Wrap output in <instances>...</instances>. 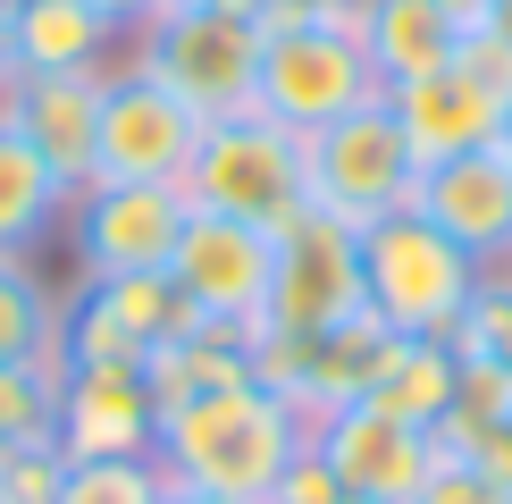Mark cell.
Listing matches in <instances>:
<instances>
[{
    "instance_id": "6da1fadb",
    "label": "cell",
    "mask_w": 512,
    "mask_h": 504,
    "mask_svg": "<svg viewBox=\"0 0 512 504\" xmlns=\"http://www.w3.org/2000/svg\"><path fill=\"white\" fill-rule=\"evenodd\" d=\"M311 420L294 404H277L269 387H236V395H210V404H185L160 420V479L202 496H236V504H269L277 471L303 454Z\"/></svg>"
},
{
    "instance_id": "7a4b0ae2",
    "label": "cell",
    "mask_w": 512,
    "mask_h": 504,
    "mask_svg": "<svg viewBox=\"0 0 512 504\" xmlns=\"http://www.w3.org/2000/svg\"><path fill=\"white\" fill-rule=\"evenodd\" d=\"M353 244H361V311L387 336H454L462 303L487 278L471 252L445 227H429L420 210H395V219L361 227Z\"/></svg>"
},
{
    "instance_id": "3957f363",
    "label": "cell",
    "mask_w": 512,
    "mask_h": 504,
    "mask_svg": "<svg viewBox=\"0 0 512 504\" xmlns=\"http://www.w3.org/2000/svg\"><path fill=\"white\" fill-rule=\"evenodd\" d=\"M185 202L210 210V219H244L261 236H286L294 219L311 210L303 185V135H286L261 110L210 118L194 143V168H185Z\"/></svg>"
},
{
    "instance_id": "277c9868",
    "label": "cell",
    "mask_w": 512,
    "mask_h": 504,
    "mask_svg": "<svg viewBox=\"0 0 512 504\" xmlns=\"http://www.w3.org/2000/svg\"><path fill=\"white\" fill-rule=\"evenodd\" d=\"M261 42L269 26L252 9H160L135 42V68L168 84L202 126L252 110V84H261Z\"/></svg>"
},
{
    "instance_id": "5b68a950",
    "label": "cell",
    "mask_w": 512,
    "mask_h": 504,
    "mask_svg": "<svg viewBox=\"0 0 512 504\" xmlns=\"http://www.w3.org/2000/svg\"><path fill=\"white\" fill-rule=\"evenodd\" d=\"M303 185H311V210H328L336 227L361 236V227H378V219H395V210L420 202V160L403 143L395 110L370 101V110L303 135Z\"/></svg>"
},
{
    "instance_id": "8992f818",
    "label": "cell",
    "mask_w": 512,
    "mask_h": 504,
    "mask_svg": "<svg viewBox=\"0 0 512 504\" xmlns=\"http://www.w3.org/2000/svg\"><path fill=\"white\" fill-rule=\"evenodd\" d=\"M387 101L370 51L345 26H269L261 42V84H252V110L277 118L286 135H319V126Z\"/></svg>"
},
{
    "instance_id": "52a82bcc",
    "label": "cell",
    "mask_w": 512,
    "mask_h": 504,
    "mask_svg": "<svg viewBox=\"0 0 512 504\" xmlns=\"http://www.w3.org/2000/svg\"><path fill=\"white\" fill-rule=\"evenodd\" d=\"M202 143V118L143 68H110L101 84V143H93V185H185Z\"/></svg>"
},
{
    "instance_id": "ba28073f",
    "label": "cell",
    "mask_w": 512,
    "mask_h": 504,
    "mask_svg": "<svg viewBox=\"0 0 512 504\" xmlns=\"http://www.w3.org/2000/svg\"><path fill=\"white\" fill-rule=\"evenodd\" d=\"M311 446L319 462L336 471L345 496H370V504H412L420 479L445 462V437L420 429V420H395L378 404H336L311 420Z\"/></svg>"
},
{
    "instance_id": "9c48e42d",
    "label": "cell",
    "mask_w": 512,
    "mask_h": 504,
    "mask_svg": "<svg viewBox=\"0 0 512 504\" xmlns=\"http://www.w3.org/2000/svg\"><path fill=\"white\" fill-rule=\"evenodd\" d=\"M168 278H177V294L202 311L210 328H261L269 311V278H277V236H261V227L244 219H210V210H194L185 219L177 252H168Z\"/></svg>"
},
{
    "instance_id": "30bf717a",
    "label": "cell",
    "mask_w": 512,
    "mask_h": 504,
    "mask_svg": "<svg viewBox=\"0 0 512 504\" xmlns=\"http://www.w3.org/2000/svg\"><path fill=\"white\" fill-rule=\"evenodd\" d=\"M68 219L84 278H152V269H168L194 202H185V185H84Z\"/></svg>"
},
{
    "instance_id": "8fae6325",
    "label": "cell",
    "mask_w": 512,
    "mask_h": 504,
    "mask_svg": "<svg viewBox=\"0 0 512 504\" xmlns=\"http://www.w3.org/2000/svg\"><path fill=\"white\" fill-rule=\"evenodd\" d=\"M353 311H361V244H353V227H336L328 210H303V219L277 236V278H269L261 328L319 336V328H345Z\"/></svg>"
},
{
    "instance_id": "7c38bea8",
    "label": "cell",
    "mask_w": 512,
    "mask_h": 504,
    "mask_svg": "<svg viewBox=\"0 0 512 504\" xmlns=\"http://www.w3.org/2000/svg\"><path fill=\"white\" fill-rule=\"evenodd\" d=\"M160 446V404L143 370L110 362H68L59 378V454L68 462H152Z\"/></svg>"
},
{
    "instance_id": "4fadbf2b",
    "label": "cell",
    "mask_w": 512,
    "mask_h": 504,
    "mask_svg": "<svg viewBox=\"0 0 512 504\" xmlns=\"http://www.w3.org/2000/svg\"><path fill=\"white\" fill-rule=\"evenodd\" d=\"M412 210L429 227H445L479 269H512V160L496 152V143L420 168V202Z\"/></svg>"
},
{
    "instance_id": "5bb4252c",
    "label": "cell",
    "mask_w": 512,
    "mask_h": 504,
    "mask_svg": "<svg viewBox=\"0 0 512 504\" xmlns=\"http://www.w3.org/2000/svg\"><path fill=\"white\" fill-rule=\"evenodd\" d=\"M101 84L110 76H17L0 93V118L51 160V177L68 185V202L93 185V143H101Z\"/></svg>"
},
{
    "instance_id": "9a60e30c",
    "label": "cell",
    "mask_w": 512,
    "mask_h": 504,
    "mask_svg": "<svg viewBox=\"0 0 512 504\" xmlns=\"http://www.w3.org/2000/svg\"><path fill=\"white\" fill-rule=\"evenodd\" d=\"M387 110H395V126H403V143H412V160H420V168L479 152V143H496V126H504V101L487 93V84L462 68V59H445V68L412 76V84H395Z\"/></svg>"
},
{
    "instance_id": "2e32d148",
    "label": "cell",
    "mask_w": 512,
    "mask_h": 504,
    "mask_svg": "<svg viewBox=\"0 0 512 504\" xmlns=\"http://www.w3.org/2000/svg\"><path fill=\"white\" fill-rule=\"evenodd\" d=\"M110 42L93 0H17V76H110Z\"/></svg>"
},
{
    "instance_id": "e0dca14e",
    "label": "cell",
    "mask_w": 512,
    "mask_h": 504,
    "mask_svg": "<svg viewBox=\"0 0 512 504\" xmlns=\"http://www.w3.org/2000/svg\"><path fill=\"white\" fill-rule=\"evenodd\" d=\"M143 378H152L160 420L185 412V404H210V395L261 387V378H252V336L244 328H194V336H177V345H160L152 362H143Z\"/></svg>"
},
{
    "instance_id": "ac0fdd59",
    "label": "cell",
    "mask_w": 512,
    "mask_h": 504,
    "mask_svg": "<svg viewBox=\"0 0 512 504\" xmlns=\"http://www.w3.org/2000/svg\"><path fill=\"white\" fill-rule=\"evenodd\" d=\"M454 387H462V362H454L445 336H387V353H378L361 404H378V412H395V420H420V429H445Z\"/></svg>"
},
{
    "instance_id": "d6986e66",
    "label": "cell",
    "mask_w": 512,
    "mask_h": 504,
    "mask_svg": "<svg viewBox=\"0 0 512 504\" xmlns=\"http://www.w3.org/2000/svg\"><path fill=\"white\" fill-rule=\"evenodd\" d=\"M353 42L370 51V68H378L387 93H395V84H412V76H429V68H445V59L462 51V34L445 26L429 0H370L361 26H353Z\"/></svg>"
},
{
    "instance_id": "ffe728a7",
    "label": "cell",
    "mask_w": 512,
    "mask_h": 504,
    "mask_svg": "<svg viewBox=\"0 0 512 504\" xmlns=\"http://www.w3.org/2000/svg\"><path fill=\"white\" fill-rule=\"evenodd\" d=\"M445 454H462L512 496V370H462L454 412H445Z\"/></svg>"
},
{
    "instance_id": "44dd1931",
    "label": "cell",
    "mask_w": 512,
    "mask_h": 504,
    "mask_svg": "<svg viewBox=\"0 0 512 504\" xmlns=\"http://www.w3.org/2000/svg\"><path fill=\"white\" fill-rule=\"evenodd\" d=\"M59 210H68V185H59L51 160L0 118V252H34Z\"/></svg>"
},
{
    "instance_id": "7402d4cb",
    "label": "cell",
    "mask_w": 512,
    "mask_h": 504,
    "mask_svg": "<svg viewBox=\"0 0 512 504\" xmlns=\"http://www.w3.org/2000/svg\"><path fill=\"white\" fill-rule=\"evenodd\" d=\"M84 294H93V303H101V311H110V320L143 345V362H152L160 345H177V336L210 328L202 311L177 294V278H168V269H152V278H84Z\"/></svg>"
},
{
    "instance_id": "603a6c76",
    "label": "cell",
    "mask_w": 512,
    "mask_h": 504,
    "mask_svg": "<svg viewBox=\"0 0 512 504\" xmlns=\"http://www.w3.org/2000/svg\"><path fill=\"white\" fill-rule=\"evenodd\" d=\"M0 362H51V370H68V345H59V294L34 278L26 252H0Z\"/></svg>"
},
{
    "instance_id": "cb8c5ba5",
    "label": "cell",
    "mask_w": 512,
    "mask_h": 504,
    "mask_svg": "<svg viewBox=\"0 0 512 504\" xmlns=\"http://www.w3.org/2000/svg\"><path fill=\"white\" fill-rule=\"evenodd\" d=\"M59 378L51 362H0V454L59 437Z\"/></svg>"
},
{
    "instance_id": "d4e9b609",
    "label": "cell",
    "mask_w": 512,
    "mask_h": 504,
    "mask_svg": "<svg viewBox=\"0 0 512 504\" xmlns=\"http://www.w3.org/2000/svg\"><path fill=\"white\" fill-rule=\"evenodd\" d=\"M445 345H454L462 370H512V269H487L479 278V294L462 303Z\"/></svg>"
},
{
    "instance_id": "484cf974",
    "label": "cell",
    "mask_w": 512,
    "mask_h": 504,
    "mask_svg": "<svg viewBox=\"0 0 512 504\" xmlns=\"http://www.w3.org/2000/svg\"><path fill=\"white\" fill-rule=\"evenodd\" d=\"M160 462H76L59 504H160Z\"/></svg>"
},
{
    "instance_id": "4316f807",
    "label": "cell",
    "mask_w": 512,
    "mask_h": 504,
    "mask_svg": "<svg viewBox=\"0 0 512 504\" xmlns=\"http://www.w3.org/2000/svg\"><path fill=\"white\" fill-rule=\"evenodd\" d=\"M68 471H76V462L59 454V437H51V446L0 454V504H59V496H68Z\"/></svg>"
},
{
    "instance_id": "83f0119b",
    "label": "cell",
    "mask_w": 512,
    "mask_h": 504,
    "mask_svg": "<svg viewBox=\"0 0 512 504\" xmlns=\"http://www.w3.org/2000/svg\"><path fill=\"white\" fill-rule=\"evenodd\" d=\"M412 504H512V496H504V488H496L487 471H471L462 454H445L437 471L420 479V496H412Z\"/></svg>"
},
{
    "instance_id": "f1b7e54d",
    "label": "cell",
    "mask_w": 512,
    "mask_h": 504,
    "mask_svg": "<svg viewBox=\"0 0 512 504\" xmlns=\"http://www.w3.org/2000/svg\"><path fill=\"white\" fill-rule=\"evenodd\" d=\"M269 504H345V488H336V471L319 462V446L303 437V454L277 471V488H269Z\"/></svg>"
},
{
    "instance_id": "f546056e",
    "label": "cell",
    "mask_w": 512,
    "mask_h": 504,
    "mask_svg": "<svg viewBox=\"0 0 512 504\" xmlns=\"http://www.w3.org/2000/svg\"><path fill=\"white\" fill-rule=\"evenodd\" d=\"M361 9H370V0H252V17H261V26H361Z\"/></svg>"
},
{
    "instance_id": "4dcf8cb0",
    "label": "cell",
    "mask_w": 512,
    "mask_h": 504,
    "mask_svg": "<svg viewBox=\"0 0 512 504\" xmlns=\"http://www.w3.org/2000/svg\"><path fill=\"white\" fill-rule=\"evenodd\" d=\"M93 9H101V17H110V26H118V34H143V26H152V17L168 9V0H93Z\"/></svg>"
},
{
    "instance_id": "1f68e13d",
    "label": "cell",
    "mask_w": 512,
    "mask_h": 504,
    "mask_svg": "<svg viewBox=\"0 0 512 504\" xmlns=\"http://www.w3.org/2000/svg\"><path fill=\"white\" fill-rule=\"evenodd\" d=\"M429 9H437V17H445V26H454V34H479L496 0H429Z\"/></svg>"
},
{
    "instance_id": "d6a6232c",
    "label": "cell",
    "mask_w": 512,
    "mask_h": 504,
    "mask_svg": "<svg viewBox=\"0 0 512 504\" xmlns=\"http://www.w3.org/2000/svg\"><path fill=\"white\" fill-rule=\"evenodd\" d=\"M17 84V0H0V93Z\"/></svg>"
},
{
    "instance_id": "836d02e7",
    "label": "cell",
    "mask_w": 512,
    "mask_h": 504,
    "mask_svg": "<svg viewBox=\"0 0 512 504\" xmlns=\"http://www.w3.org/2000/svg\"><path fill=\"white\" fill-rule=\"evenodd\" d=\"M479 34H496L504 51H512V0H496V9H487V26H479Z\"/></svg>"
},
{
    "instance_id": "e575fe53",
    "label": "cell",
    "mask_w": 512,
    "mask_h": 504,
    "mask_svg": "<svg viewBox=\"0 0 512 504\" xmlns=\"http://www.w3.org/2000/svg\"><path fill=\"white\" fill-rule=\"evenodd\" d=\"M160 504H236V496H202V488H177V479H168V488H160Z\"/></svg>"
},
{
    "instance_id": "d590c367",
    "label": "cell",
    "mask_w": 512,
    "mask_h": 504,
    "mask_svg": "<svg viewBox=\"0 0 512 504\" xmlns=\"http://www.w3.org/2000/svg\"><path fill=\"white\" fill-rule=\"evenodd\" d=\"M168 9H252V0H168Z\"/></svg>"
},
{
    "instance_id": "8d00e7d4",
    "label": "cell",
    "mask_w": 512,
    "mask_h": 504,
    "mask_svg": "<svg viewBox=\"0 0 512 504\" xmlns=\"http://www.w3.org/2000/svg\"><path fill=\"white\" fill-rule=\"evenodd\" d=\"M496 152H504V160H512V110H504V126H496Z\"/></svg>"
},
{
    "instance_id": "74e56055",
    "label": "cell",
    "mask_w": 512,
    "mask_h": 504,
    "mask_svg": "<svg viewBox=\"0 0 512 504\" xmlns=\"http://www.w3.org/2000/svg\"><path fill=\"white\" fill-rule=\"evenodd\" d=\"M345 504H370V496H345Z\"/></svg>"
}]
</instances>
